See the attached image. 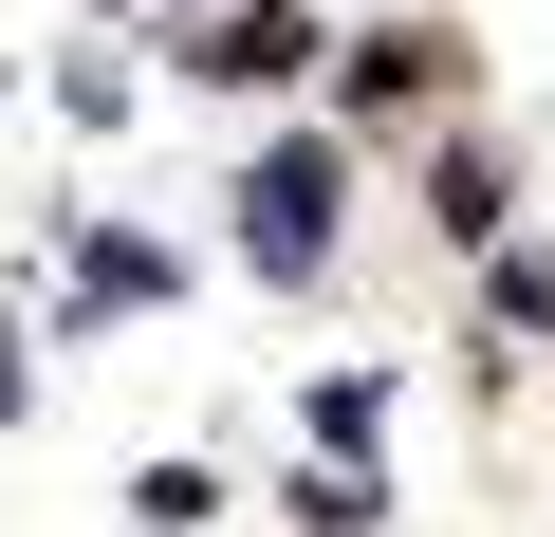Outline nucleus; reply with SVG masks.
I'll list each match as a JSON object with an SVG mask.
<instances>
[{
	"instance_id": "nucleus-1",
	"label": "nucleus",
	"mask_w": 555,
	"mask_h": 537,
	"mask_svg": "<svg viewBox=\"0 0 555 537\" xmlns=\"http://www.w3.org/2000/svg\"><path fill=\"white\" fill-rule=\"evenodd\" d=\"M334 186H352V149H259V167H241V241L278 259V279L334 259Z\"/></svg>"
},
{
	"instance_id": "nucleus-2",
	"label": "nucleus",
	"mask_w": 555,
	"mask_h": 537,
	"mask_svg": "<svg viewBox=\"0 0 555 537\" xmlns=\"http://www.w3.org/2000/svg\"><path fill=\"white\" fill-rule=\"evenodd\" d=\"M297 56H315V20H297V0H241V20H222V38L185 56V75H204V93H278Z\"/></svg>"
},
{
	"instance_id": "nucleus-3",
	"label": "nucleus",
	"mask_w": 555,
	"mask_h": 537,
	"mask_svg": "<svg viewBox=\"0 0 555 537\" xmlns=\"http://www.w3.org/2000/svg\"><path fill=\"white\" fill-rule=\"evenodd\" d=\"M371 445H389V371H334L315 389V463H371Z\"/></svg>"
},
{
	"instance_id": "nucleus-4",
	"label": "nucleus",
	"mask_w": 555,
	"mask_h": 537,
	"mask_svg": "<svg viewBox=\"0 0 555 537\" xmlns=\"http://www.w3.org/2000/svg\"><path fill=\"white\" fill-rule=\"evenodd\" d=\"M278 500H297V537H371V463H297Z\"/></svg>"
},
{
	"instance_id": "nucleus-5",
	"label": "nucleus",
	"mask_w": 555,
	"mask_h": 537,
	"mask_svg": "<svg viewBox=\"0 0 555 537\" xmlns=\"http://www.w3.org/2000/svg\"><path fill=\"white\" fill-rule=\"evenodd\" d=\"M130 519H149V537H204V519H222V482H204V463H149V482H130Z\"/></svg>"
},
{
	"instance_id": "nucleus-6",
	"label": "nucleus",
	"mask_w": 555,
	"mask_h": 537,
	"mask_svg": "<svg viewBox=\"0 0 555 537\" xmlns=\"http://www.w3.org/2000/svg\"><path fill=\"white\" fill-rule=\"evenodd\" d=\"M426 75H444V56H426V38H371V56H352V112H408V93H426Z\"/></svg>"
},
{
	"instance_id": "nucleus-7",
	"label": "nucleus",
	"mask_w": 555,
	"mask_h": 537,
	"mask_svg": "<svg viewBox=\"0 0 555 537\" xmlns=\"http://www.w3.org/2000/svg\"><path fill=\"white\" fill-rule=\"evenodd\" d=\"M0 426H20V334H0Z\"/></svg>"
}]
</instances>
